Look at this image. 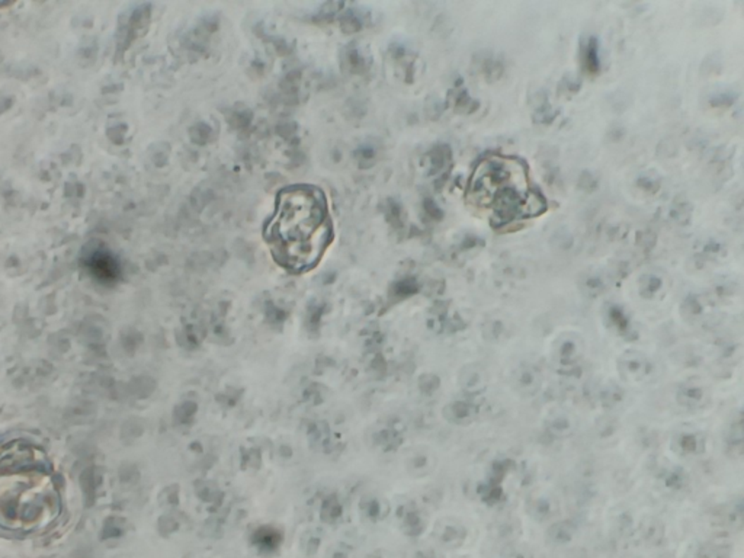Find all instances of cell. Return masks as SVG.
<instances>
[{"label": "cell", "instance_id": "obj_1", "mask_svg": "<svg viewBox=\"0 0 744 558\" xmlns=\"http://www.w3.org/2000/svg\"><path fill=\"white\" fill-rule=\"evenodd\" d=\"M58 514L60 495L42 454L20 442L0 448V531L37 532Z\"/></svg>", "mask_w": 744, "mask_h": 558}, {"label": "cell", "instance_id": "obj_2", "mask_svg": "<svg viewBox=\"0 0 744 558\" xmlns=\"http://www.w3.org/2000/svg\"><path fill=\"white\" fill-rule=\"evenodd\" d=\"M265 236L279 265L292 272L314 268L332 239L329 208L321 191L306 185L281 191Z\"/></svg>", "mask_w": 744, "mask_h": 558}, {"label": "cell", "instance_id": "obj_3", "mask_svg": "<svg viewBox=\"0 0 744 558\" xmlns=\"http://www.w3.org/2000/svg\"><path fill=\"white\" fill-rule=\"evenodd\" d=\"M474 202L488 208L500 223L537 216L544 202L529 186L521 163L509 159H490L474 175L471 185Z\"/></svg>", "mask_w": 744, "mask_h": 558}, {"label": "cell", "instance_id": "obj_4", "mask_svg": "<svg viewBox=\"0 0 744 558\" xmlns=\"http://www.w3.org/2000/svg\"><path fill=\"white\" fill-rule=\"evenodd\" d=\"M85 265L90 275L102 284L116 281V278H118L120 273L118 262H116V259L111 253L102 249H97L89 253L87 258L85 259Z\"/></svg>", "mask_w": 744, "mask_h": 558}, {"label": "cell", "instance_id": "obj_5", "mask_svg": "<svg viewBox=\"0 0 744 558\" xmlns=\"http://www.w3.org/2000/svg\"><path fill=\"white\" fill-rule=\"evenodd\" d=\"M621 377L628 383H641L651 376L653 364L640 352H626L618 361Z\"/></svg>", "mask_w": 744, "mask_h": 558}, {"label": "cell", "instance_id": "obj_6", "mask_svg": "<svg viewBox=\"0 0 744 558\" xmlns=\"http://www.w3.org/2000/svg\"><path fill=\"white\" fill-rule=\"evenodd\" d=\"M512 385L521 395L531 397V395L540 392L542 387V376L532 365H521L512 374Z\"/></svg>", "mask_w": 744, "mask_h": 558}, {"label": "cell", "instance_id": "obj_7", "mask_svg": "<svg viewBox=\"0 0 744 558\" xmlns=\"http://www.w3.org/2000/svg\"><path fill=\"white\" fill-rule=\"evenodd\" d=\"M545 429L555 439H567L576 433L577 418L563 410L552 411L545 418Z\"/></svg>", "mask_w": 744, "mask_h": 558}, {"label": "cell", "instance_id": "obj_8", "mask_svg": "<svg viewBox=\"0 0 744 558\" xmlns=\"http://www.w3.org/2000/svg\"><path fill=\"white\" fill-rule=\"evenodd\" d=\"M558 510H560V504H558L555 497L548 493L533 495L528 502L529 515L538 522L551 521L557 516Z\"/></svg>", "mask_w": 744, "mask_h": 558}, {"label": "cell", "instance_id": "obj_9", "mask_svg": "<svg viewBox=\"0 0 744 558\" xmlns=\"http://www.w3.org/2000/svg\"><path fill=\"white\" fill-rule=\"evenodd\" d=\"M459 385L470 395H477L483 392L488 385L487 371L477 364L465 366L459 376Z\"/></svg>", "mask_w": 744, "mask_h": 558}, {"label": "cell", "instance_id": "obj_10", "mask_svg": "<svg viewBox=\"0 0 744 558\" xmlns=\"http://www.w3.org/2000/svg\"><path fill=\"white\" fill-rule=\"evenodd\" d=\"M673 450L685 457L698 455L705 450V439L701 432L681 430L673 438Z\"/></svg>", "mask_w": 744, "mask_h": 558}, {"label": "cell", "instance_id": "obj_11", "mask_svg": "<svg viewBox=\"0 0 744 558\" xmlns=\"http://www.w3.org/2000/svg\"><path fill=\"white\" fill-rule=\"evenodd\" d=\"M583 356V345L576 337H564L555 347V359L564 368L576 366Z\"/></svg>", "mask_w": 744, "mask_h": 558}, {"label": "cell", "instance_id": "obj_12", "mask_svg": "<svg viewBox=\"0 0 744 558\" xmlns=\"http://www.w3.org/2000/svg\"><path fill=\"white\" fill-rule=\"evenodd\" d=\"M676 400L681 406L688 409H698L702 407L707 400L708 394L704 387L698 384H685L682 385L676 392Z\"/></svg>", "mask_w": 744, "mask_h": 558}, {"label": "cell", "instance_id": "obj_13", "mask_svg": "<svg viewBox=\"0 0 744 558\" xmlns=\"http://www.w3.org/2000/svg\"><path fill=\"white\" fill-rule=\"evenodd\" d=\"M492 532H493V535L499 541L507 542V544H514L519 538L522 528H521V523H519V521L516 518L504 516V518H500L499 521H496L493 523Z\"/></svg>", "mask_w": 744, "mask_h": 558}, {"label": "cell", "instance_id": "obj_14", "mask_svg": "<svg viewBox=\"0 0 744 558\" xmlns=\"http://www.w3.org/2000/svg\"><path fill=\"white\" fill-rule=\"evenodd\" d=\"M451 418L457 423L465 425L474 422L478 416V406L470 402H457L451 406Z\"/></svg>", "mask_w": 744, "mask_h": 558}, {"label": "cell", "instance_id": "obj_15", "mask_svg": "<svg viewBox=\"0 0 744 558\" xmlns=\"http://www.w3.org/2000/svg\"><path fill=\"white\" fill-rule=\"evenodd\" d=\"M576 535V528L571 522H557L550 526L548 538L555 545H566L573 541Z\"/></svg>", "mask_w": 744, "mask_h": 558}, {"label": "cell", "instance_id": "obj_16", "mask_svg": "<svg viewBox=\"0 0 744 558\" xmlns=\"http://www.w3.org/2000/svg\"><path fill=\"white\" fill-rule=\"evenodd\" d=\"M624 397H625L624 390L615 384L604 385L600 392V402L607 409H614L619 406L624 402Z\"/></svg>", "mask_w": 744, "mask_h": 558}, {"label": "cell", "instance_id": "obj_17", "mask_svg": "<svg viewBox=\"0 0 744 558\" xmlns=\"http://www.w3.org/2000/svg\"><path fill=\"white\" fill-rule=\"evenodd\" d=\"M664 526L655 519H650L643 525V538L650 545H657L663 541Z\"/></svg>", "mask_w": 744, "mask_h": 558}, {"label": "cell", "instance_id": "obj_18", "mask_svg": "<svg viewBox=\"0 0 744 558\" xmlns=\"http://www.w3.org/2000/svg\"><path fill=\"white\" fill-rule=\"evenodd\" d=\"M663 484L669 488V490H682V488L686 485V474L682 471V470H669L664 476H663Z\"/></svg>", "mask_w": 744, "mask_h": 558}, {"label": "cell", "instance_id": "obj_19", "mask_svg": "<svg viewBox=\"0 0 744 558\" xmlns=\"http://www.w3.org/2000/svg\"><path fill=\"white\" fill-rule=\"evenodd\" d=\"M504 558H535V554L525 545L510 544L504 552Z\"/></svg>", "mask_w": 744, "mask_h": 558}, {"label": "cell", "instance_id": "obj_20", "mask_svg": "<svg viewBox=\"0 0 744 558\" xmlns=\"http://www.w3.org/2000/svg\"><path fill=\"white\" fill-rule=\"evenodd\" d=\"M615 526H616V529H619V531L624 532V533L630 532L631 528H633V518H631V515H630V514H622V515H619V516L616 518V523H615Z\"/></svg>", "mask_w": 744, "mask_h": 558}, {"label": "cell", "instance_id": "obj_21", "mask_svg": "<svg viewBox=\"0 0 744 558\" xmlns=\"http://www.w3.org/2000/svg\"><path fill=\"white\" fill-rule=\"evenodd\" d=\"M590 49L588 51V61H589V68L592 70V72H595V70L597 68V54H596V46L593 45V42L589 45Z\"/></svg>", "mask_w": 744, "mask_h": 558}, {"label": "cell", "instance_id": "obj_22", "mask_svg": "<svg viewBox=\"0 0 744 558\" xmlns=\"http://www.w3.org/2000/svg\"><path fill=\"white\" fill-rule=\"evenodd\" d=\"M660 558H679V557H678V555H674V554H671V552H667V554L662 555Z\"/></svg>", "mask_w": 744, "mask_h": 558}]
</instances>
